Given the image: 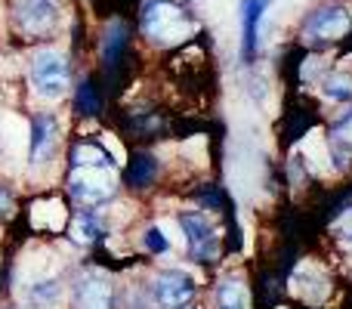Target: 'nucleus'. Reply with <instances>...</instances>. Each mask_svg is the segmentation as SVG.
I'll return each mask as SVG.
<instances>
[{"instance_id": "nucleus-1", "label": "nucleus", "mask_w": 352, "mask_h": 309, "mask_svg": "<svg viewBox=\"0 0 352 309\" xmlns=\"http://www.w3.org/2000/svg\"><path fill=\"white\" fill-rule=\"evenodd\" d=\"M142 31L158 43H179L192 37L195 22L176 0H148L142 6Z\"/></svg>"}, {"instance_id": "nucleus-2", "label": "nucleus", "mask_w": 352, "mask_h": 309, "mask_svg": "<svg viewBox=\"0 0 352 309\" xmlns=\"http://www.w3.org/2000/svg\"><path fill=\"white\" fill-rule=\"evenodd\" d=\"M31 90L41 99H62L68 93L72 74H68V59L59 50H41L31 59Z\"/></svg>"}, {"instance_id": "nucleus-3", "label": "nucleus", "mask_w": 352, "mask_h": 309, "mask_svg": "<svg viewBox=\"0 0 352 309\" xmlns=\"http://www.w3.org/2000/svg\"><path fill=\"white\" fill-rule=\"evenodd\" d=\"M118 180L111 167H74V173L68 176V192L80 201L84 207H96L115 195Z\"/></svg>"}, {"instance_id": "nucleus-4", "label": "nucleus", "mask_w": 352, "mask_h": 309, "mask_svg": "<svg viewBox=\"0 0 352 309\" xmlns=\"http://www.w3.org/2000/svg\"><path fill=\"white\" fill-rule=\"evenodd\" d=\"M152 297L158 309H186L195 300V279L182 269H164L152 281Z\"/></svg>"}, {"instance_id": "nucleus-5", "label": "nucleus", "mask_w": 352, "mask_h": 309, "mask_svg": "<svg viewBox=\"0 0 352 309\" xmlns=\"http://www.w3.org/2000/svg\"><path fill=\"white\" fill-rule=\"evenodd\" d=\"M352 28V12L346 6H322L309 16L303 28L306 43H331V41H340L343 34Z\"/></svg>"}, {"instance_id": "nucleus-6", "label": "nucleus", "mask_w": 352, "mask_h": 309, "mask_svg": "<svg viewBox=\"0 0 352 309\" xmlns=\"http://www.w3.org/2000/svg\"><path fill=\"white\" fill-rule=\"evenodd\" d=\"M179 226H182V235H186V248L188 254L195 257V260L207 263L217 257V232H213V226L207 223L204 213H182L179 217Z\"/></svg>"}, {"instance_id": "nucleus-7", "label": "nucleus", "mask_w": 352, "mask_h": 309, "mask_svg": "<svg viewBox=\"0 0 352 309\" xmlns=\"http://www.w3.org/2000/svg\"><path fill=\"white\" fill-rule=\"evenodd\" d=\"M16 6V22L31 34L53 28L56 22V0H12Z\"/></svg>"}, {"instance_id": "nucleus-8", "label": "nucleus", "mask_w": 352, "mask_h": 309, "mask_svg": "<svg viewBox=\"0 0 352 309\" xmlns=\"http://www.w3.org/2000/svg\"><path fill=\"white\" fill-rule=\"evenodd\" d=\"M78 309H115V291L102 273H90L78 285Z\"/></svg>"}, {"instance_id": "nucleus-9", "label": "nucleus", "mask_w": 352, "mask_h": 309, "mask_svg": "<svg viewBox=\"0 0 352 309\" xmlns=\"http://www.w3.org/2000/svg\"><path fill=\"white\" fill-rule=\"evenodd\" d=\"M56 136L59 124L53 115H37L31 124V164H47L56 152Z\"/></svg>"}, {"instance_id": "nucleus-10", "label": "nucleus", "mask_w": 352, "mask_h": 309, "mask_svg": "<svg viewBox=\"0 0 352 309\" xmlns=\"http://www.w3.org/2000/svg\"><path fill=\"white\" fill-rule=\"evenodd\" d=\"M269 0H241V28H244V43H241V53L244 59H254L256 53V43H260V19L266 12Z\"/></svg>"}, {"instance_id": "nucleus-11", "label": "nucleus", "mask_w": 352, "mask_h": 309, "mask_svg": "<svg viewBox=\"0 0 352 309\" xmlns=\"http://www.w3.org/2000/svg\"><path fill=\"white\" fill-rule=\"evenodd\" d=\"M124 47H127V28H124V22H111L109 28H105V47H102V56L109 65H118L121 62V53Z\"/></svg>"}, {"instance_id": "nucleus-12", "label": "nucleus", "mask_w": 352, "mask_h": 309, "mask_svg": "<svg viewBox=\"0 0 352 309\" xmlns=\"http://www.w3.org/2000/svg\"><path fill=\"white\" fill-rule=\"evenodd\" d=\"M99 220H96V213L93 211H80V213H74V220H72V238L78 244H93L99 238Z\"/></svg>"}, {"instance_id": "nucleus-13", "label": "nucleus", "mask_w": 352, "mask_h": 309, "mask_svg": "<svg viewBox=\"0 0 352 309\" xmlns=\"http://www.w3.org/2000/svg\"><path fill=\"white\" fill-rule=\"evenodd\" d=\"M217 309H248V291L241 281L226 279L217 288Z\"/></svg>"}, {"instance_id": "nucleus-14", "label": "nucleus", "mask_w": 352, "mask_h": 309, "mask_svg": "<svg viewBox=\"0 0 352 309\" xmlns=\"http://www.w3.org/2000/svg\"><path fill=\"white\" fill-rule=\"evenodd\" d=\"M74 167H111V158L105 155V149L93 146V142H80L72 152Z\"/></svg>"}, {"instance_id": "nucleus-15", "label": "nucleus", "mask_w": 352, "mask_h": 309, "mask_svg": "<svg viewBox=\"0 0 352 309\" xmlns=\"http://www.w3.org/2000/svg\"><path fill=\"white\" fill-rule=\"evenodd\" d=\"M322 90H324V96L334 99V103H349L352 99V74H343V72L328 74Z\"/></svg>"}, {"instance_id": "nucleus-16", "label": "nucleus", "mask_w": 352, "mask_h": 309, "mask_svg": "<svg viewBox=\"0 0 352 309\" xmlns=\"http://www.w3.org/2000/svg\"><path fill=\"white\" fill-rule=\"evenodd\" d=\"M155 173H158V161H155L152 155H136L133 158V164H130V182L133 186H148V182L155 180Z\"/></svg>"}, {"instance_id": "nucleus-17", "label": "nucleus", "mask_w": 352, "mask_h": 309, "mask_svg": "<svg viewBox=\"0 0 352 309\" xmlns=\"http://www.w3.org/2000/svg\"><path fill=\"white\" fill-rule=\"evenodd\" d=\"M56 294H59L56 279H41V281H34V288H31V300H34L37 306H41V303H53Z\"/></svg>"}, {"instance_id": "nucleus-18", "label": "nucleus", "mask_w": 352, "mask_h": 309, "mask_svg": "<svg viewBox=\"0 0 352 309\" xmlns=\"http://www.w3.org/2000/svg\"><path fill=\"white\" fill-rule=\"evenodd\" d=\"M78 111H84V115H96L99 111V96H96V90H93V84L78 87Z\"/></svg>"}, {"instance_id": "nucleus-19", "label": "nucleus", "mask_w": 352, "mask_h": 309, "mask_svg": "<svg viewBox=\"0 0 352 309\" xmlns=\"http://www.w3.org/2000/svg\"><path fill=\"white\" fill-rule=\"evenodd\" d=\"M142 242H146V248L152 251V254H164V251H170V242H167V235L158 229V226H152V229L146 232V238H142Z\"/></svg>"}, {"instance_id": "nucleus-20", "label": "nucleus", "mask_w": 352, "mask_h": 309, "mask_svg": "<svg viewBox=\"0 0 352 309\" xmlns=\"http://www.w3.org/2000/svg\"><path fill=\"white\" fill-rule=\"evenodd\" d=\"M334 232H337V238H340L343 244H349V248H352V207H349V211H343L340 217H337Z\"/></svg>"}, {"instance_id": "nucleus-21", "label": "nucleus", "mask_w": 352, "mask_h": 309, "mask_svg": "<svg viewBox=\"0 0 352 309\" xmlns=\"http://www.w3.org/2000/svg\"><path fill=\"white\" fill-rule=\"evenodd\" d=\"M334 140L352 149V115H346L340 124H337V130H334Z\"/></svg>"}, {"instance_id": "nucleus-22", "label": "nucleus", "mask_w": 352, "mask_h": 309, "mask_svg": "<svg viewBox=\"0 0 352 309\" xmlns=\"http://www.w3.org/2000/svg\"><path fill=\"white\" fill-rule=\"evenodd\" d=\"M10 207H12V198H10V192H6V189L0 186V217H3V213H10Z\"/></svg>"}]
</instances>
